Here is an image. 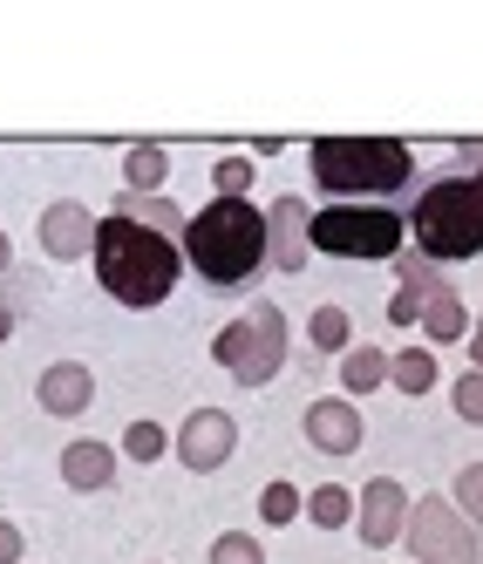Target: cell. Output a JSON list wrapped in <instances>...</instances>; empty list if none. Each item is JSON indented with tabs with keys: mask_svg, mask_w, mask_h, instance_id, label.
Returning a JSON list of instances; mask_svg holds the SVG:
<instances>
[{
	"mask_svg": "<svg viewBox=\"0 0 483 564\" xmlns=\"http://www.w3.org/2000/svg\"><path fill=\"white\" fill-rule=\"evenodd\" d=\"M89 265H96V286L124 306H164L178 293V279L191 272L184 265V246L171 231H150L124 212L96 218V246H89Z\"/></svg>",
	"mask_w": 483,
	"mask_h": 564,
	"instance_id": "obj_1",
	"label": "cell"
},
{
	"mask_svg": "<svg viewBox=\"0 0 483 564\" xmlns=\"http://www.w3.org/2000/svg\"><path fill=\"white\" fill-rule=\"evenodd\" d=\"M178 246H184V265L205 286H246L266 265V212L253 197H212L205 212L184 218Z\"/></svg>",
	"mask_w": 483,
	"mask_h": 564,
	"instance_id": "obj_2",
	"label": "cell"
},
{
	"mask_svg": "<svg viewBox=\"0 0 483 564\" xmlns=\"http://www.w3.org/2000/svg\"><path fill=\"white\" fill-rule=\"evenodd\" d=\"M307 171L334 205H382L416 184V150L401 137H320L307 150Z\"/></svg>",
	"mask_w": 483,
	"mask_h": 564,
	"instance_id": "obj_3",
	"label": "cell"
},
{
	"mask_svg": "<svg viewBox=\"0 0 483 564\" xmlns=\"http://www.w3.org/2000/svg\"><path fill=\"white\" fill-rule=\"evenodd\" d=\"M409 246L422 259H476L483 252V164L470 177H436L409 205Z\"/></svg>",
	"mask_w": 483,
	"mask_h": 564,
	"instance_id": "obj_4",
	"label": "cell"
},
{
	"mask_svg": "<svg viewBox=\"0 0 483 564\" xmlns=\"http://www.w3.org/2000/svg\"><path fill=\"white\" fill-rule=\"evenodd\" d=\"M287 354H293V340H287V313H279L272 300L246 306L238 319H225V327L212 334V360H218V368H225L238 388H266V381H279Z\"/></svg>",
	"mask_w": 483,
	"mask_h": 564,
	"instance_id": "obj_5",
	"label": "cell"
},
{
	"mask_svg": "<svg viewBox=\"0 0 483 564\" xmlns=\"http://www.w3.org/2000/svg\"><path fill=\"white\" fill-rule=\"evenodd\" d=\"M409 246V218L388 205H328L307 212V252L328 259H395Z\"/></svg>",
	"mask_w": 483,
	"mask_h": 564,
	"instance_id": "obj_6",
	"label": "cell"
},
{
	"mask_svg": "<svg viewBox=\"0 0 483 564\" xmlns=\"http://www.w3.org/2000/svg\"><path fill=\"white\" fill-rule=\"evenodd\" d=\"M401 544H409L416 564H483V538L463 523V510L450 497H409Z\"/></svg>",
	"mask_w": 483,
	"mask_h": 564,
	"instance_id": "obj_7",
	"label": "cell"
},
{
	"mask_svg": "<svg viewBox=\"0 0 483 564\" xmlns=\"http://www.w3.org/2000/svg\"><path fill=\"white\" fill-rule=\"evenodd\" d=\"M171 456L191 469V476H212L238 456V422L225 409H191L178 429H171Z\"/></svg>",
	"mask_w": 483,
	"mask_h": 564,
	"instance_id": "obj_8",
	"label": "cell"
},
{
	"mask_svg": "<svg viewBox=\"0 0 483 564\" xmlns=\"http://www.w3.org/2000/svg\"><path fill=\"white\" fill-rule=\"evenodd\" d=\"M401 523H409V490L395 476H368L354 490V538L388 551V544H401Z\"/></svg>",
	"mask_w": 483,
	"mask_h": 564,
	"instance_id": "obj_9",
	"label": "cell"
},
{
	"mask_svg": "<svg viewBox=\"0 0 483 564\" xmlns=\"http://www.w3.org/2000/svg\"><path fill=\"white\" fill-rule=\"evenodd\" d=\"M34 238H42V252L55 265H75V259H89V246H96V212L75 205V197H55V205L42 212V225H34Z\"/></svg>",
	"mask_w": 483,
	"mask_h": 564,
	"instance_id": "obj_10",
	"label": "cell"
},
{
	"mask_svg": "<svg viewBox=\"0 0 483 564\" xmlns=\"http://www.w3.org/2000/svg\"><path fill=\"white\" fill-rule=\"evenodd\" d=\"M307 442L320 456H354L361 449V409L347 394H320V401H307Z\"/></svg>",
	"mask_w": 483,
	"mask_h": 564,
	"instance_id": "obj_11",
	"label": "cell"
},
{
	"mask_svg": "<svg viewBox=\"0 0 483 564\" xmlns=\"http://www.w3.org/2000/svg\"><path fill=\"white\" fill-rule=\"evenodd\" d=\"M307 197H272L266 212V265L272 272H307Z\"/></svg>",
	"mask_w": 483,
	"mask_h": 564,
	"instance_id": "obj_12",
	"label": "cell"
},
{
	"mask_svg": "<svg viewBox=\"0 0 483 564\" xmlns=\"http://www.w3.org/2000/svg\"><path fill=\"white\" fill-rule=\"evenodd\" d=\"M34 401H42L55 422H75L96 401V375L83 368V360H49V368L34 375Z\"/></svg>",
	"mask_w": 483,
	"mask_h": 564,
	"instance_id": "obj_13",
	"label": "cell"
},
{
	"mask_svg": "<svg viewBox=\"0 0 483 564\" xmlns=\"http://www.w3.org/2000/svg\"><path fill=\"white\" fill-rule=\"evenodd\" d=\"M116 463H124V456H116L109 442H96V435H75V442H62V482H68L75 497H96V490H109V482H116Z\"/></svg>",
	"mask_w": 483,
	"mask_h": 564,
	"instance_id": "obj_14",
	"label": "cell"
},
{
	"mask_svg": "<svg viewBox=\"0 0 483 564\" xmlns=\"http://www.w3.org/2000/svg\"><path fill=\"white\" fill-rule=\"evenodd\" d=\"M382 381H388V354L354 340V347L341 354V394H347V401H354V394H375Z\"/></svg>",
	"mask_w": 483,
	"mask_h": 564,
	"instance_id": "obj_15",
	"label": "cell"
},
{
	"mask_svg": "<svg viewBox=\"0 0 483 564\" xmlns=\"http://www.w3.org/2000/svg\"><path fill=\"white\" fill-rule=\"evenodd\" d=\"M436 375H442V368H436V347H422V340L401 347V354H388V381H395L401 394H429Z\"/></svg>",
	"mask_w": 483,
	"mask_h": 564,
	"instance_id": "obj_16",
	"label": "cell"
},
{
	"mask_svg": "<svg viewBox=\"0 0 483 564\" xmlns=\"http://www.w3.org/2000/svg\"><path fill=\"white\" fill-rule=\"evenodd\" d=\"M116 212H124V218H137V225H150V231H184V218H178V205H171V197L164 191H124V197H116Z\"/></svg>",
	"mask_w": 483,
	"mask_h": 564,
	"instance_id": "obj_17",
	"label": "cell"
},
{
	"mask_svg": "<svg viewBox=\"0 0 483 564\" xmlns=\"http://www.w3.org/2000/svg\"><path fill=\"white\" fill-rule=\"evenodd\" d=\"M300 517L313 523V531H347V523H354V490H347V482H320Z\"/></svg>",
	"mask_w": 483,
	"mask_h": 564,
	"instance_id": "obj_18",
	"label": "cell"
},
{
	"mask_svg": "<svg viewBox=\"0 0 483 564\" xmlns=\"http://www.w3.org/2000/svg\"><path fill=\"white\" fill-rule=\"evenodd\" d=\"M171 184V150L164 143H137L124 156V191H164Z\"/></svg>",
	"mask_w": 483,
	"mask_h": 564,
	"instance_id": "obj_19",
	"label": "cell"
},
{
	"mask_svg": "<svg viewBox=\"0 0 483 564\" xmlns=\"http://www.w3.org/2000/svg\"><path fill=\"white\" fill-rule=\"evenodd\" d=\"M307 340H313L320 354H347V347H354V319H347L341 306L320 300V306H313V319H307Z\"/></svg>",
	"mask_w": 483,
	"mask_h": 564,
	"instance_id": "obj_20",
	"label": "cell"
},
{
	"mask_svg": "<svg viewBox=\"0 0 483 564\" xmlns=\"http://www.w3.org/2000/svg\"><path fill=\"white\" fill-rule=\"evenodd\" d=\"M164 449H171L164 422H130L124 442H116V456H124V463H164Z\"/></svg>",
	"mask_w": 483,
	"mask_h": 564,
	"instance_id": "obj_21",
	"label": "cell"
},
{
	"mask_svg": "<svg viewBox=\"0 0 483 564\" xmlns=\"http://www.w3.org/2000/svg\"><path fill=\"white\" fill-rule=\"evenodd\" d=\"M300 510H307V497L293 490V482H266V490H259V517L272 523V531H287Z\"/></svg>",
	"mask_w": 483,
	"mask_h": 564,
	"instance_id": "obj_22",
	"label": "cell"
},
{
	"mask_svg": "<svg viewBox=\"0 0 483 564\" xmlns=\"http://www.w3.org/2000/svg\"><path fill=\"white\" fill-rule=\"evenodd\" d=\"M450 503L463 510V523L483 538V463H463V469H457V497H450Z\"/></svg>",
	"mask_w": 483,
	"mask_h": 564,
	"instance_id": "obj_23",
	"label": "cell"
},
{
	"mask_svg": "<svg viewBox=\"0 0 483 564\" xmlns=\"http://www.w3.org/2000/svg\"><path fill=\"white\" fill-rule=\"evenodd\" d=\"M253 177H259L253 156H218V164H212V197H246Z\"/></svg>",
	"mask_w": 483,
	"mask_h": 564,
	"instance_id": "obj_24",
	"label": "cell"
},
{
	"mask_svg": "<svg viewBox=\"0 0 483 564\" xmlns=\"http://www.w3.org/2000/svg\"><path fill=\"white\" fill-rule=\"evenodd\" d=\"M212 564H266V544L253 531H218L212 538Z\"/></svg>",
	"mask_w": 483,
	"mask_h": 564,
	"instance_id": "obj_25",
	"label": "cell"
},
{
	"mask_svg": "<svg viewBox=\"0 0 483 564\" xmlns=\"http://www.w3.org/2000/svg\"><path fill=\"white\" fill-rule=\"evenodd\" d=\"M450 409H457L463 422H476V429H483V368L457 375V388H450Z\"/></svg>",
	"mask_w": 483,
	"mask_h": 564,
	"instance_id": "obj_26",
	"label": "cell"
},
{
	"mask_svg": "<svg viewBox=\"0 0 483 564\" xmlns=\"http://www.w3.org/2000/svg\"><path fill=\"white\" fill-rule=\"evenodd\" d=\"M416 306H422V293H409V286H401V293L388 300V327H416Z\"/></svg>",
	"mask_w": 483,
	"mask_h": 564,
	"instance_id": "obj_27",
	"label": "cell"
},
{
	"mask_svg": "<svg viewBox=\"0 0 483 564\" xmlns=\"http://www.w3.org/2000/svg\"><path fill=\"white\" fill-rule=\"evenodd\" d=\"M28 557V538H21V523L0 517V564H21Z\"/></svg>",
	"mask_w": 483,
	"mask_h": 564,
	"instance_id": "obj_28",
	"label": "cell"
},
{
	"mask_svg": "<svg viewBox=\"0 0 483 564\" xmlns=\"http://www.w3.org/2000/svg\"><path fill=\"white\" fill-rule=\"evenodd\" d=\"M463 347H470V368H483V319H470V334H463Z\"/></svg>",
	"mask_w": 483,
	"mask_h": 564,
	"instance_id": "obj_29",
	"label": "cell"
},
{
	"mask_svg": "<svg viewBox=\"0 0 483 564\" xmlns=\"http://www.w3.org/2000/svg\"><path fill=\"white\" fill-rule=\"evenodd\" d=\"M8 272H14V238L0 231V279H8Z\"/></svg>",
	"mask_w": 483,
	"mask_h": 564,
	"instance_id": "obj_30",
	"label": "cell"
},
{
	"mask_svg": "<svg viewBox=\"0 0 483 564\" xmlns=\"http://www.w3.org/2000/svg\"><path fill=\"white\" fill-rule=\"evenodd\" d=\"M8 340H14V313H8V306H0V347H8Z\"/></svg>",
	"mask_w": 483,
	"mask_h": 564,
	"instance_id": "obj_31",
	"label": "cell"
},
{
	"mask_svg": "<svg viewBox=\"0 0 483 564\" xmlns=\"http://www.w3.org/2000/svg\"><path fill=\"white\" fill-rule=\"evenodd\" d=\"M463 150H470V156H476V164H483V143H463Z\"/></svg>",
	"mask_w": 483,
	"mask_h": 564,
	"instance_id": "obj_32",
	"label": "cell"
}]
</instances>
